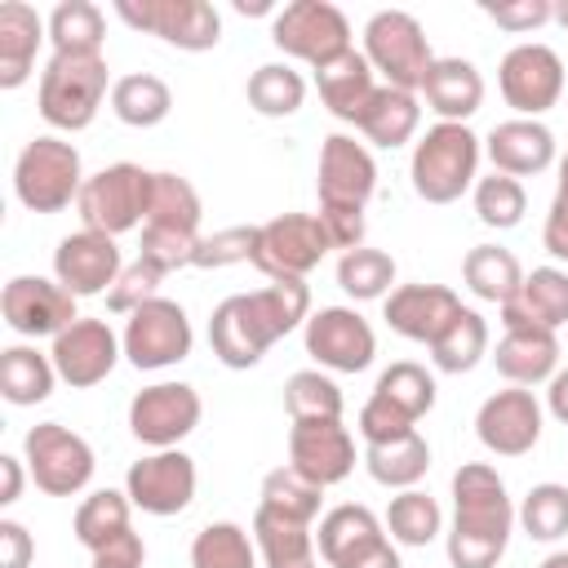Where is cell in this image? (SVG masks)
<instances>
[{
	"mask_svg": "<svg viewBox=\"0 0 568 568\" xmlns=\"http://www.w3.org/2000/svg\"><path fill=\"white\" fill-rule=\"evenodd\" d=\"M453 524L444 532V550L453 568H497L515 532V501L506 479L488 462H462L453 470Z\"/></svg>",
	"mask_w": 568,
	"mask_h": 568,
	"instance_id": "obj_1",
	"label": "cell"
},
{
	"mask_svg": "<svg viewBox=\"0 0 568 568\" xmlns=\"http://www.w3.org/2000/svg\"><path fill=\"white\" fill-rule=\"evenodd\" d=\"M479 155L484 138L470 124H448L435 120L426 133H417L413 155H408V178L417 200L426 204H453L479 182Z\"/></svg>",
	"mask_w": 568,
	"mask_h": 568,
	"instance_id": "obj_2",
	"label": "cell"
},
{
	"mask_svg": "<svg viewBox=\"0 0 568 568\" xmlns=\"http://www.w3.org/2000/svg\"><path fill=\"white\" fill-rule=\"evenodd\" d=\"M111 71L102 53H49L36 89V106L44 124L58 133H80L98 120L106 93H111Z\"/></svg>",
	"mask_w": 568,
	"mask_h": 568,
	"instance_id": "obj_3",
	"label": "cell"
},
{
	"mask_svg": "<svg viewBox=\"0 0 568 568\" xmlns=\"http://www.w3.org/2000/svg\"><path fill=\"white\" fill-rule=\"evenodd\" d=\"M80 186H84L80 151L58 133L31 138L13 160V195L31 213H62L67 204L80 200Z\"/></svg>",
	"mask_w": 568,
	"mask_h": 568,
	"instance_id": "obj_4",
	"label": "cell"
},
{
	"mask_svg": "<svg viewBox=\"0 0 568 568\" xmlns=\"http://www.w3.org/2000/svg\"><path fill=\"white\" fill-rule=\"evenodd\" d=\"M151 182H155V173L133 160H115V164L89 173L80 186V200H75L80 226L102 231L111 240H120L124 231H142L146 209H151Z\"/></svg>",
	"mask_w": 568,
	"mask_h": 568,
	"instance_id": "obj_5",
	"label": "cell"
},
{
	"mask_svg": "<svg viewBox=\"0 0 568 568\" xmlns=\"http://www.w3.org/2000/svg\"><path fill=\"white\" fill-rule=\"evenodd\" d=\"M364 58L382 75V84L404 89V93H417L435 62L426 27L408 9H377L364 22Z\"/></svg>",
	"mask_w": 568,
	"mask_h": 568,
	"instance_id": "obj_6",
	"label": "cell"
},
{
	"mask_svg": "<svg viewBox=\"0 0 568 568\" xmlns=\"http://www.w3.org/2000/svg\"><path fill=\"white\" fill-rule=\"evenodd\" d=\"M22 462L31 470V484L49 497H75L93 479V448L84 435H75L62 422H36L22 435Z\"/></svg>",
	"mask_w": 568,
	"mask_h": 568,
	"instance_id": "obj_7",
	"label": "cell"
},
{
	"mask_svg": "<svg viewBox=\"0 0 568 568\" xmlns=\"http://www.w3.org/2000/svg\"><path fill=\"white\" fill-rule=\"evenodd\" d=\"M271 44L284 53V58H297L306 62L311 71H320L324 62L342 58L351 44V22L337 4L328 0H293L284 9H275L271 18Z\"/></svg>",
	"mask_w": 568,
	"mask_h": 568,
	"instance_id": "obj_8",
	"label": "cell"
},
{
	"mask_svg": "<svg viewBox=\"0 0 568 568\" xmlns=\"http://www.w3.org/2000/svg\"><path fill=\"white\" fill-rule=\"evenodd\" d=\"M124 359L138 368V373H160V368H173L191 355L195 346V328L186 320V306L173 302V297H151L146 306H138L129 320H124Z\"/></svg>",
	"mask_w": 568,
	"mask_h": 568,
	"instance_id": "obj_9",
	"label": "cell"
},
{
	"mask_svg": "<svg viewBox=\"0 0 568 568\" xmlns=\"http://www.w3.org/2000/svg\"><path fill=\"white\" fill-rule=\"evenodd\" d=\"M497 89H501V102L515 115L541 120L564 98V58L550 44H541V40H524V44L501 53Z\"/></svg>",
	"mask_w": 568,
	"mask_h": 568,
	"instance_id": "obj_10",
	"label": "cell"
},
{
	"mask_svg": "<svg viewBox=\"0 0 568 568\" xmlns=\"http://www.w3.org/2000/svg\"><path fill=\"white\" fill-rule=\"evenodd\" d=\"M333 253L320 213H280L257 226L253 266L266 280H306Z\"/></svg>",
	"mask_w": 568,
	"mask_h": 568,
	"instance_id": "obj_11",
	"label": "cell"
},
{
	"mask_svg": "<svg viewBox=\"0 0 568 568\" xmlns=\"http://www.w3.org/2000/svg\"><path fill=\"white\" fill-rule=\"evenodd\" d=\"M115 18L182 53H204L222 40V13L209 0H115Z\"/></svg>",
	"mask_w": 568,
	"mask_h": 568,
	"instance_id": "obj_12",
	"label": "cell"
},
{
	"mask_svg": "<svg viewBox=\"0 0 568 568\" xmlns=\"http://www.w3.org/2000/svg\"><path fill=\"white\" fill-rule=\"evenodd\" d=\"M302 346L324 373H364L377 355V333L355 306H320L302 324Z\"/></svg>",
	"mask_w": 568,
	"mask_h": 568,
	"instance_id": "obj_13",
	"label": "cell"
},
{
	"mask_svg": "<svg viewBox=\"0 0 568 568\" xmlns=\"http://www.w3.org/2000/svg\"><path fill=\"white\" fill-rule=\"evenodd\" d=\"M315 191H320V213H364V204L377 191L373 151L351 133H328L320 146Z\"/></svg>",
	"mask_w": 568,
	"mask_h": 568,
	"instance_id": "obj_14",
	"label": "cell"
},
{
	"mask_svg": "<svg viewBox=\"0 0 568 568\" xmlns=\"http://www.w3.org/2000/svg\"><path fill=\"white\" fill-rule=\"evenodd\" d=\"M200 417H204V399L191 382H155L129 399V430L151 453L178 448L200 426Z\"/></svg>",
	"mask_w": 568,
	"mask_h": 568,
	"instance_id": "obj_15",
	"label": "cell"
},
{
	"mask_svg": "<svg viewBox=\"0 0 568 568\" xmlns=\"http://www.w3.org/2000/svg\"><path fill=\"white\" fill-rule=\"evenodd\" d=\"M195 484H200L195 457L182 448H155V453L138 457L124 475V493H129L133 510L155 515V519L182 515L195 501Z\"/></svg>",
	"mask_w": 568,
	"mask_h": 568,
	"instance_id": "obj_16",
	"label": "cell"
},
{
	"mask_svg": "<svg viewBox=\"0 0 568 568\" xmlns=\"http://www.w3.org/2000/svg\"><path fill=\"white\" fill-rule=\"evenodd\" d=\"M546 408L528 386L493 390L475 413V435L493 457H524L541 444Z\"/></svg>",
	"mask_w": 568,
	"mask_h": 568,
	"instance_id": "obj_17",
	"label": "cell"
},
{
	"mask_svg": "<svg viewBox=\"0 0 568 568\" xmlns=\"http://www.w3.org/2000/svg\"><path fill=\"white\" fill-rule=\"evenodd\" d=\"M75 302L80 297H71L58 280H49V275H13L4 288H0V315H4V324L18 333V337H27V342H36V337H58L62 328H71L80 315H75Z\"/></svg>",
	"mask_w": 568,
	"mask_h": 568,
	"instance_id": "obj_18",
	"label": "cell"
},
{
	"mask_svg": "<svg viewBox=\"0 0 568 568\" xmlns=\"http://www.w3.org/2000/svg\"><path fill=\"white\" fill-rule=\"evenodd\" d=\"M49 355H53L58 382H67L71 390H89V386H98V382L111 377V368L124 355V342H120V333L106 320L80 315L71 328H62L53 337Z\"/></svg>",
	"mask_w": 568,
	"mask_h": 568,
	"instance_id": "obj_19",
	"label": "cell"
},
{
	"mask_svg": "<svg viewBox=\"0 0 568 568\" xmlns=\"http://www.w3.org/2000/svg\"><path fill=\"white\" fill-rule=\"evenodd\" d=\"M124 271V257H120V244L102 231H71L58 240L53 248V280L71 293V297H98V293H111L115 280Z\"/></svg>",
	"mask_w": 568,
	"mask_h": 568,
	"instance_id": "obj_20",
	"label": "cell"
},
{
	"mask_svg": "<svg viewBox=\"0 0 568 568\" xmlns=\"http://www.w3.org/2000/svg\"><path fill=\"white\" fill-rule=\"evenodd\" d=\"M288 466L302 470L311 484L333 488L355 470V435L342 426V417L293 422L288 426Z\"/></svg>",
	"mask_w": 568,
	"mask_h": 568,
	"instance_id": "obj_21",
	"label": "cell"
},
{
	"mask_svg": "<svg viewBox=\"0 0 568 568\" xmlns=\"http://www.w3.org/2000/svg\"><path fill=\"white\" fill-rule=\"evenodd\" d=\"M457 311H462V297L448 284H426V280L395 284V293L382 302V320L390 324V333L422 342V346H430L453 324Z\"/></svg>",
	"mask_w": 568,
	"mask_h": 568,
	"instance_id": "obj_22",
	"label": "cell"
},
{
	"mask_svg": "<svg viewBox=\"0 0 568 568\" xmlns=\"http://www.w3.org/2000/svg\"><path fill=\"white\" fill-rule=\"evenodd\" d=\"M484 155L493 160V173L506 178H537L550 164H559V142L541 120H501L484 138Z\"/></svg>",
	"mask_w": 568,
	"mask_h": 568,
	"instance_id": "obj_23",
	"label": "cell"
},
{
	"mask_svg": "<svg viewBox=\"0 0 568 568\" xmlns=\"http://www.w3.org/2000/svg\"><path fill=\"white\" fill-rule=\"evenodd\" d=\"M386 537H390L386 524L364 501H342V506L324 510L320 515V528H315V546H320V559L328 568H355Z\"/></svg>",
	"mask_w": 568,
	"mask_h": 568,
	"instance_id": "obj_24",
	"label": "cell"
},
{
	"mask_svg": "<svg viewBox=\"0 0 568 568\" xmlns=\"http://www.w3.org/2000/svg\"><path fill=\"white\" fill-rule=\"evenodd\" d=\"M501 328H546L559 333L568 324V271L564 266H532L524 271L519 293L497 306Z\"/></svg>",
	"mask_w": 568,
	"mask_h": 568,
	"instance_id": "obj_25",
	"label": "cell"
},
{
	"mask_svg": "<svg viewBox=\"0 0 568 568\" xmlns=\"http://www.w3.org/2000/svg\"><path fill=\"white\" fill-rule=\"evenodd\" d=\"M44 40H49V18H40L27 0L0 4V89H22L31 80Z\"/></svg>",
	"mask_w": 568,
	"mask_h": 568,
	"instance_id": "obj_26",
	"label": "cell"
},
{
	"mask_svg": "<svg viewBox=\"0 0 568 568\" xmlns=\"http://www.w3.org/2000/svg\"><path fill=\"white\" fill-rule=\"evenodd\" d=\"M417 98H426V106L448 120V124H466L479 106H484V75L470 58H435Z\"/></svg>",
	"mask_w": 568,
	"mask_h": 568,
	"instance_id": "obj_27",
	"label": "cell"
},
{
	"mask_svg": "<svg viewBox=\"0 0 568 568\" xmlns=\"http://www.w3.org/2000/svg\"><path fill=\"white\" fill-rule=\"evenodd\" d=\"M559 333H546V328H501V342L493 351V364L497 373L510 382V386H541L559 373Z\"/></svg>",
	"mask_w": 568,
	"mask_h": 568,
	"instance_id": "obj_28",
	"label": "cell"
},
{
	"mask_svg": "<svg viewBox=\"0 0 568 568\" xmlns=\"http://www.w3.org/2000/svg\"><path fill=\"white\" fill-rule=\"evenodd\" d=\"M315 89H320V102L328 106V115H337L346 124H359L364 106L377 93V71L368 67L364 49H346L342 58H333L315 71Z\"/></svg>",
	"mask_w": 568,
	"mask_h": 568,
	"instance_id": "obj_29",
	"label": "cell"
},
{
	"mask_svg": "<svg viewBox=\"0 0 568 568\" xmlns=\"http://www.w3.org/2000/svg\"><path fill=\"white\" fill-rule=\"evenodd\" d=\"M244 306H248L262 342L275 346L280 337H288L293 328H302L311 320V288H306V280H271V284L244 293Z\"/></svg>",
	"mask_w": 568,
	"mask_h": 568,
	"instance_id": "obj_30",
	"label": "cell"
},
{
	"mask_svg": "<svg viewBox=\"0 0 568 568\" xmlns=\"http://www.w3.org/2000/svg\"><path fill=\"white\" fill-rule=\"evenodd\" d=\"M209 346H213L217 364H226V368H253V364H262V355L271 346L253 328L248 306H244V293H231V297H222L213 306V315H209Z\"/></svg>",
	"mask_w": 568,
	"mask_h": 568,
	"instance_id": "obj_31",
	"label": "cell"
},
{
	"mask_svg": "<svg viewBox=\"0 0 568 568\" xmlns=\"http://www.w3.org/2000/svg\"><path fill=\"white\" fill-rule=\"evenodd\" d=\"M58 368L49 351H36V342H13L0 351V395L13 408H36L53 395Z\"/></svg>",
	"mask_w": 568,
	"mask_h": 568,
	"instance_id": "obj_32",
	"label": "cell"
},
{
	"mask_svg": "<svg viewBox=\"0 0 568 568\" xmlns=\"http://www.w3.org/2000/svg\"><path fill=\"white\" fill-rule=\"evenodd\" d=\"M355 129L364 133V142L395 151V146H404V142L417 138V129H422V98L417 93H404V89H390V84H377V93L364 106V115H359Z\"/></svg>",
	"mask_w": 568,
	"mask_h": 568,
	"instance_id": "obj_33",
	"label": "cell"
},
{
	"mask_svg": "<svg viewBox=\"0 0 568 568\" xmlns=\"http://www.w3.org/2000/svg\"><path fill=\"white\" fill-rule=\"evenodd\" d=\"M253 546H257V559L262 568H320L315 559V532L311 524H297V519H280L271 510H253Z\"/></svg>",
	"mask_w": 568,
	"mask_h": 568,
	"instance_id": "obj_34",
	"label": "cell"
},
{
	"mask_svg": "<svg viewBox=\"0 0 568 568\" xmlns=\"http://www.w3.org/2000/svg\"><path fill=\"white\" fill-rule=\"evenodd\" d=\"M364 470L382 484V488H417L430 470V444L422 430H408L399 439H386V444H364Z\"/></svg>",
	"mask_w": 568,
	"mask_h": 568,
	"instance_id": "obj_35",
	"label": "cell"
},
{
	"mask_svg": "<svg viewBox=\"0 0 568 568\" xmlns=\"http://www.w3.org/2000/svg\"><path fill=\"white\" fill-rule=\"evenodd\" d=\"M129 515H133L129 493H120V488H93L89 497H80V506L71 515V532H75V541L89 555H98L102 546H111L124 532H133Z\"/></svg>",
	"mask_w": 568,
	"mask_h": 568,
	"instance_id": "obj_36",
	"label": "cell"
},
{
	"mask_svg": "<svg viewBox=\"0 0 568 568\" xmlns=\"http://www.w3.org/2000/svg\"><path fill=\"white\" fill-rule=\"evenodd\" d=\"M111 111L129 129H155L173 111V89L155 71H129L111 84Z\"/></svg>",
	"mask_w": 568,
	"mask_h": 568,
	"instance_id": "obj_37",
	"label": "cell"
},
{
	"mask_svg": "<svg viewBox=\"0 0 568 568\" xmlns=\"http://www.w3.org/2000/svg\"><path fill=\"white\" fill-rule=\"evenodd\" d=\"M462 280L466 288L479 297V302H493V306H506L519 284H524V266L510 248L501 244H475L466 257H462Z\"/></svg>",
	"mask_w": 568,
	"mask_h": 568,
	"instance_id": "obj_38",
	"label": "cell"
},
{
	"mask_svg": "<svg viewBox=\"0 0 568 568\" xmlns=\"http://www.w3.org/2000/svg\"><path fill=\"white\" fill-rule=\"evenodd\" d=\"M488 342H493L488 320H484L475 306H462V311L453 315V324L430 342V364H435L439 373H470V368L488 355Z\"/></svg>",
	"mask_w": 568,
	"mask_h": 568,
	"instance_id": "obj_39",
	"label": "cell"
},
{
	"mask_svg": "<svg viewBox=\"0 0 568 568\" xmlns=\"http://www.w3.org/2000/svg\"><path fill=\"white\" fill-rule=\"evenodd\" d=\"M262 510L280 515V519H297V524H315L320 519V506H324V488L311 484L302 470H293L288 462L266 470L262 475V497H257Z\"/></svg>",
	"mask_w": 568,
	"mask_h": 568,
	"instance_id": "obj_40",
	"label": "cell"
},
{
	"mask_svg": "<svg viewBox=\"0 0 568 568\" xmlns=\"http://www.w3.org/2000/svg\"><path fill=\"white\" fill-rule=\"evenodd\" d=\"M244 98L257 115L266 120H284V115H297L302 102H306V80L302 71H293L288 62H262L248 84H244Z\"/></svg>",
	"mask_w": 568,
	"mask_h": 568,
	"instance_id": "obj_41",
	"label": "cell"
},
{
	"mask_svg": "<svg viewBox=\"0 0 568 568\" xmlns=\"http://www.w3.org/2000/svg\"><path fill=\"white\" fill-rule=\"evenodd\" d=\"M382 524H386V532H390L395 546H430L444 532V510H439V501L430 493L404 488V493L390 497Z\"/></svg>",
	"mask_w": 568,
	"mask_h": 568,
	"instance_id": "obj_42",
	"label": "cell"
},
{
	"mask_svg": "<svg viewBox=\"0 0 568 568\" xmlns=\"http://www.w3.org/2000/svg\"><path fill=\"white\" fill-rule=\"evenodd\" d=\"M49 44L53 53H102L106 18L93 0H62L49 13Z\"/></svg>",
	"mask_w": 568,
	"mask_h": 568,
	"instance_id": "obj_43",
	"label": "cell"
},
{
	"mask_svg": "<svg viewBox=\"0 0 568 568\" xmlns=\"http://www.w3.org/2000/svg\"><path fill=\"white\" fill-rule=\"evenodd\" d=\"M200 217H204V204H200V191L191 186V178L173 173V169H160L155 182H151V209H146V222L151 226H169V231H191L200 235ZM142 222V226H146Z\"/></svg>",
	"mask_w": 568,
	"mask_h": 568,
	"instance_id": "obj_44",
	"label": "cell"
},
{
	"mask_svg": "<svg viewBox=\"0 0 568 568\" xmlns=\"http://www.w3.org/2000/svg\"><path fill=\"white\" fill-rule=\"evenodd\" d=\"M337 288L355 302H386L395 293V257L386 248H351L337 257Z\"/></svg>",
	"mask_w": 568,
	"mask_h": 568,
	"instance_id": "obj_45",
	"label": "cell"
},
{
	"mask_svg": "<svg viewBox=\"0 0 568 568\" xmlns=\"http://www.w3.org/2000/svg\"><path fill=\"white\" fill-rule=\"evenodd\" d=\"M435 390H439L435 386V373H426L417 359H395L373 382V395L386 399L390 408H399L408 422H422L435 408Z\"/></svg>",
	"mask_w": 568,
	"mask_h": 568,
	"instance_id": "obj_46",
	"label": "cell"
},
{
	"mask_svg": "<svg viewBox=\"0 0 568 568\" xmlns=\"http://www.w3.org/2000/svg\"><path fill=\"white\" fill-rule=\"evenodd\" d=\"M191 568H257L253 532L231 524V519L204 524L191 537Z\"/></svg>",
	"mask_w": 568,
	"mask_h": 568,
	"instance_id": "obj_47",
	"label": "cell"
},
{
	"mask_svg": "<svg viewBox=\"0 0 568 568\" xmlns=\"http://www.w3.org/2000/svg\"><path fill=\"white\" fill-rule=\"evenodd\" d=\"M284 408H288L293 422H328V417H342L346 399H342V386L333 382V373L297 368L284 382Z\"/></svg>",
	"mask_w": 568,
	"mask_h": 568,
	"instance_id": "obj_48",
	"label": "cell"
},
{
	"mask_svg": "<svg viewBox=\"0 0 568 568\" xmlns=\"http://www.w3.org/2000/svg\"><path fill=\"white\" fill-rule=\"evenodd\" d=\"M515 524L524 528L528 541H559L568 537V484H532L524 501L515 506Z\"/></svg>",
	"mask_w": 568,
	"mask_h": 568,
	"instance_id": "obj_49",
	"label": "cell"
},
{
	"mask_svg": "<svg viewBox=\"0 0 568 568\" xmlns=\"http://www.w3.org/2000/svg\"><path fill=\"white\" fill-rule=\"evenodd\" d=\"M470 204H475V217H479L484 226H493V231H510V226H519L524 213H528V191H524L519 178L488 173V178L475 182Z\"/></svg>",
	"mask_w": 568,
	"mask_h": 568,
	"instance_id": "obj_50",
	"label": "cell"
},
{
	"mask_svg": "<svg viewBox=\"0 0 568 568\" xmlns=\"http://www.w3.org/2000/svg\"><path fill=\"white\" fill-rule=\"evenodd\" d=\"M200 240L204 235H191V231H169V226H142V262H151V266H160L164 275H173V271H182V266H191V257H195V248H200Z\"/></svg>",
	"mask_w": 568,
	"mask_h": 568,
	"instance_id": "obj_51",
	"label": "cell"
},
{
	"mask_svg": "<svg viewBox=\"0 0 568 568\" xmlns=\"http://www.w3.org/2000/svg\"><path fill=\"white\" fill-rule=\"evenodd\" d=\"M253 248H257V226H222V231L200 240L191 266L222 271V266H235V262H253Z\"/></svg>",
	"mask_w": 568,
	"mask_h": 568,
	"instance_id": "obj_52",
	"label": "cell"
},
{
	"mask_svg": "<svg viewBox=\"0 0 568 568\" xmlns=\"http://www.w3.org/2000/svg\"><path fill=\"white\" fill-rule=\"evenodd\" d=\"M160 284H164V271L160 266H151V262H129L124 271H120V280H115V288L106 293V311L111 315H133L138 306H146L151 297H160Z\"/></svg>",
	"mask_w": 568,
	"mask_h": 568,
	"instance_id": "obj_53",
	"label": "cell"
},
{
	"mask_svg": "<svg viewBox=\"0 0 568 568\" xmlns=\"http://www.w3.org/2000/svg\"><path fill=\"white\" fill-rule=\"evenodd\" d=\"M541 248L555 262H568V151L559 155V178H555V200L541 226Z\"/></svg>",
	"mask_w": 568,
	"mask_h": 568,
	"instance_id": "obj_54",
	"label": "cell"
},
{
	"mask_svg": "<svg viewBox=\"0 0 568 568\" xmlns=\"http://www.w3.org/2000/svg\"><path fill=\"white\" fill-rule=\"evenodd\" d=\"M408 430H417V422H408L399 408H390L377 395L364 399V408H359V435H364V444H386V439H399Z\"/></svg>",
	"mask_w": 568,
	"mask_h": 568,
	"instance_id": "obj_55",
	"label": "cell"
},
{
	"mask_svg": "<svg viewBox=\"0 0 568 568\" xmlns=\"http://www.w3.org/2000/svg\"><path fill=\"white\" fill-rule=\"evenodd\" d=\"M484 18H493L501 31H537L555 18V4L550 0H510V4H484Z\"/></svg>",
	"mask_w": 568,
	"mask_h": 568,
	"instance_id": "obj_56",
	"label": "cell"
},
{
	"mask_svg": "<svg viewBox=\"0 0 568 568\" xmlns=\"http://www.w3.org/2000/svg\"><path fill=\"white\" fill-rule=\"evenodd\" d=\"M31 559H36V541L27 524L0 519V568H31Z\"/></svg>",
	"mask_w": 568,
	"mask_h": 568,
	"instance_id": "obj_57",
	"label": "cell"
},
{
	"mask_svg": "<svg viewBox=\"0 0 568 568\" xmlns=\"http://www.w3.org/2000/svg\"><path fill=\"white\" fill-rule=\"evenodd\" d=\"M142 564H146V546H142L138 532H124L120 541L102 546V550L89 559V568H142Z\"/></svg>",
	"mask_w": 568,
	"mask_h": 568,
	"instance_id": "obj_58",
	"label": "cell"
},
{
	"mask_svg": "<svg viewBox=\"0 0 568 568\" xmlns=\"http://www.w3.org/2000/svg\"><path fill=\"white\" fill-rule=\"evenodd\" d=\"M27 462L13 457V453H0V506H13L22 497V484H27Z\"/></svg>",
	"mask_w": 568,
	"mask_h": 568,
	"instance_id": "obj_59",
	"label": "cell"
},
{
	"mask_svg": "<svg viewBox=\"0 0 568 568\" xmlns=\"http://www.w3.org/2000/svg\"><path fill=\"white\" fill-rule=\"evenodd\" d=\"M546 413L568 426V368H559V373L546 382Z\"/></svg>",
	"mask_w": 568,
	"mask_h": 568,
	"instance_id": "obj_60",
	"label": "cell"
},
{
	"mask_svg": "<svg viewBox=\"0 0 568 568\" xmlns=\"http://www.w3.org/2000/svg\"><path fill=\"white\" fill-rule=\"evenodd\" d=\"M355 568H404V559H399V546L386 537V541H382L373 555H364Z\"/></svg>",
	"mask_w": 568,
	"mask_h": 568,
	"instance_id": "obj_61",
	"label": "cell"
},
{
	"mask_svg": "<svg viewBox=\"0 0 568 568\" xmlns=\"http://www.w3.org/2000/svg\"><path fill=\"white\" fill-rule=\"evenodd\" d=\"M537 568H568V550H550V555H546Z\"/></svg>",
	"mask_w": 568,
	"mask_h": 568,
	"instance_id": "obj_62",
	"label": "cell"
},
{
	"mask_svg": "<svg viewBox=\"0 0 568 568\" xmlns=\"http://www.w3.org/2000/svg\"><path fill=\"white\" fill-rule=\"evenodd\" d=\"M235 13H271V4H262V0H257V4H248V0H235ZM271 18H275V13H271Z\"/></svg>",
	"mask_w": 568,
	"mask_h": 568,
	"instance_id": "obj_63",
	"label": "cell"
},
{
	"mask_svg": "<svg viewBox=\"0 0 568 568\" xmlns=\"http://www.w3.org/2000/svg\"><path fill=\"white\" fill-rule=\"evenodd\" d=\"M555 22L568 31V0H559V4H555Z\"/></svg>",
	"mask_w": 568,
	"mask_h": 568,
	"instance_id": "obj_64",
	"label": "cell"
}]
</instances>
